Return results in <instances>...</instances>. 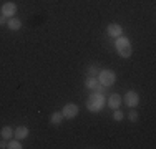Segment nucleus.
<instances>
[{
	"instance_id": "f3484780",
	"label": "nucleus",
	"mask_w": 156,
	"mask_h": 149,
	"mask_svg": "<svg viewBox=\"0 0 156 149\" xmlns=\"http://www.w3.org/2000/svg\"><path fill=\"white\" fill-rule=\"evenodd\" d=\"M96 74H98L96 66H90V68H88V76H96Z\"/></svg>"
},
{
	"instance_id": "7ed1b4c3",
	"label": "nucleus",
	"mask_w": 156,
	"mask_h": 149,
	"mask_svg": "<svg viewBox=\"0 0 156 149\" xmlns=\"http://www.w3.org/2000/svg\"><path fill=\"white\" fill-rule=\"evenodd\" d=\"M78 106L75 103H66L65 106H63V109H62V114H63V118H66V119H72V118H76L78 116Z\"/></svg>"
},
{
	"instance_id": "2eb2a0df",
	"label": "nucleus",
	"mask_w": 156,
	"mask_h": 149,
	"mask_svg": "<svg viewBox=\"0 0 156 149\" xmlns=\"http://www.w3.org/2000/svg\"><path fill=\"white\" fill-rule=\"evenodd\" d=\"M105 88H106V86H103V85H100V83H98L93 89L96 91V95H103V93H105Z\"/></svg>"
},
{
	"instance_id": "4468645a",
	"label": "nucleus",
	"mask_w": 156,
	"mask_h": 149,
	"mask_svg": "<svg viewBox=\"0 0 156 149\" xmlns=\"http://www.w3.org/2000/svg\"><path fill=\"white\" fill-rule=\"evenodd\" d=\"M7 147H10V149H22V144L18 143V139H15V141H10L9 144H7Z\"/></svg>"
},
{
	"instance_id": "a211bd4d",
	"label": "nucleus",
	"mask_w": 156,
	"mask_h": 149,
	"mask_svg": "<svg viewBox=\"0 0 156 149\" xmlns=\"http://www.w3.org/2000/svg\"><path fill=\"white\" fill-rule=\"evenodd\" d=\"M129 119H131V121H136V119H138V113H136V111H131V113H129Z\"/></svg>"
},
{
	"instance_id": "6e6552de",
	"label": "nucleus",
	"mask_w": 156,
	"mask_h": 149,
	"mask_svg": "<svg viewBox=\"0 0 156 149\" xmlns=\"http://www.w3.org/2000/svg\"><path fill=\"white\" fill-rule=\"evenodd\" d=\"M13 136H15V139H25V137L28 136V128L27 126H18V128L13 129Z\"/></svg>"
},
{
	"instance_id": "0eeeda50",
	"label": "nucleus",
	"mask_w": 156,
	"mask_h": 149,
	"mask_svg": "<svg viewBox=\"0 0 156 149\" xmlns=\"http://www.w3.org/2000/svg\"><path fill=\"white\" fill-rule=\"evenodd\" d=\"M121 32H123V28H121L118 23H110V25H108V35L113 36V38L121 36Z\"/></svg>"
},
{
	"instance_id": "f8f14e48",
	"label": "nucleus",
	"mask_w": 156,
	"mask_h": 149,
	"mask_svg": "<svg viewBox=\"0 0 156 149\" xmlns=\"http://www.w3.org/2000/svg\"><path fill=\"white\" fill-rule=\"evenodd\" d=\"M62 121H63L62 111H57V113H53V114L50 116V123H51V124H60Z\"/></svg>"
},
{
	"instance_id": "aec40b11",
	"label": "nucleus",
	"mask_w": 156,
	"mask_h": 149,
	"mask_svg": "<svg viewBox=\"0 0 156 149\" xmlns=\"http://www.w3.org/2000/svg\"><path fill=\"white\" fill-rule=\"evenodd\" d=\"M3 147H7V143L5 141H0V149H3Z\"/></svg>"
},
{
	"instance_id": "f257e3e1",
	"label": "nucleus",
	"mask_w": 156,
	"mask_h": 149,
	"mask_svg": "<svg viewBox=\"0 0 156 149\" xmlns=\"http://www.w3.org/2000/svg\"><path fill=\"white\" fill-rule=\"evenodd\" d=\"M115 47H116L118 50V55L123 58H129L133 53V48H131V43H129V40L126 38V36H118L116 42H115Z\"/></svg>"
},
{
	"instance_id": "9d476101",
	"label": "nucleus",
	"mask_w": 156,
	"mask_h": 149,
	"mask_svg": "<svg viewBox=\"0 0 156 149\" xmlns=\"http://www.w3.org/2000/svg\"><path fill=\"white\" fill-rule=\"evenodd\" d=\"M7 27L10 30H13V32H17V30H20V27H22V22L18 20L17 17H12V18L7 20Z\"/></svg>"
},
{
	"instance_id": "f03ea898",
	"label": "nucleus",
	"mask_w": 156,
	"mask_h": 149,
	"mask_svg": "<svg viewBox=\"0 0 156 149\" xmlns=\"http://www.w3.org/2000/svg\"><path fill=\"white\" fill-rule=\"evenodd\" d=\"M116 81V73L111 71V70H103L98 73V83L103 86H111Z\"/></svg>"
},
{
	"instance_id": "ddd939ff",
	"label": "nucleus",
	"mask_w": 156,
	"mask_h": 149,
	"mask_svg": "<svg viewBox=\"0 0 156 149\" xmlns=\"http://www.w3.org/2000/svg\"><path fill=\"white\" fill-rule=\"evenodd\" d=\"M96 85H98V78H95V76H88L87 81H85V86L90 88V89H93Z\"/></svg>"
},
{
	"instance_id": "39448f33",
	"label": "nucleus",
	"mask_w": 156,
	"mask_h": 149,
	"mask_svg": "<svg viewBox=\"0 0 156 149\" xmlns=\"http://www.w3.org/2000/svg\"><path fill=\"white\" fill-rule=\"evenodd\" d=\"M87 106H88V109H90V111H100V109H101V95L91 96V98L88 99Z\"/></svg>"
},
{
	"instance_id": "6ab92c4d",
	"label": "nucleus",
	"mask_w": 156,
	"mask_h": 149,
	"mask_svg": "<svg viewBox=\"0 0 156 149\" xmlns=\"http://www.w3.org/2000/svg\"><path fill=\"white\" fill-rule=\"evenodd\" d=\"M3 23H7V17L5 15H0V25H3Z\"/></svg>"
},
{
	"instance_id": "1a4fd4ad",
	"label": "nucleus",
	"mask_w": 156,
	"mask_h": 149,
	"mask_svg": "<svg viewBox=\"0 0 156 149\" xmlns=\"http://www.w3.org/2000/svg\"><path fill=\"white\" fill-rule=\"evenodd\" d=\"M123 99L120 98V95H111L110 98H108V106L111 108V109H118L120 108V104Z\"/></svg>"
},
{
	"instance_id": "20e7f679",
	"label": "nucleus",
	"mask_w": 156,
	"mask_h": 149,
	"mask_svg": "<svg viewBox=\"0 0 156 149\" xmlns=\"http://www.w3.org/2000/svg\"><path fill=\"white\" fill-rule=\"evenodd\" d=\"M125 103L128 104V106H131V108L138 106V103H140V96H138V93L133 91V89H129V91L126 93V96H125Z\"/></svg>"
},
{
	"instance_id": "9b49d317",
	"label": "nucleus",
	"mask_w": 156,
	"mask_h": 149,
	"mask_svg": "<svg viewBox=\"0 0 156 149\" xmlns=\"http://www.w3.org/2000/svg\"><path fill=\"white\" fill-rule=\"evenodd\" d=\"M0 134H2L3 139H10V137H13V129L10 128V126H3V128L0 129Z\"/></svg>"
},
{
	"instance_id": "423d86ee",
	"label": "nucleus",
	"mask_w": 156,
	"mask_h": 149,
	"mask_svg": "<svg viewBox=\"0 0 156 149\" xmlns=\"http://www.w3.org/2000/svg\"><path fill=\"white\" fill-rule=\"evenodd\" d=\"M17 13V5L12 2H7L2 5V15H5V17H13V15Z\"/></svg>"
},
{
	"instance_id": "dca6fc26",
	"label": "nucleus",
	"mask_w": 156,
	"mask_h": 149,
	"mask_svg": "<svg viewBox=\"0 0 156 149\" xmlns=\"http://www.w3.org/2000/svg\"><path fill=\"white\" fill-rule=\"evenodd\" d=\"M113 118H115V121H121V119H123V113H121V111H118V109H115Z\"/></svg>"
}]
</instances>
